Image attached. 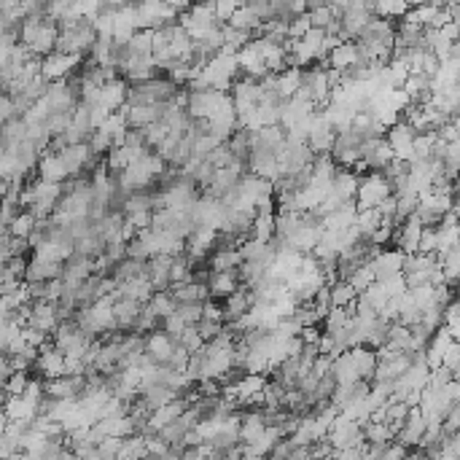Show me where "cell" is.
Returning <instances> with one entry per match:
<instances>
[{"instance_id":"cell-19","label":"cell","mask_w":460,"mask_h":460,"mask_svg":"<svg viewBox=\"0 0 460 460\" xmlns=\"http://www.w3.org/2000/svg\"><path fill=\"white\" fill-rule=\"evenodd\" d=\"M358 172L353 170H337L334 181H331V194H337L339 202H355V191H358Z\"/></svg>"},{"instance_id":"cell-37","label":"cell","mask_w":460,"mask_h":460,"mask_svg":"<svg viewBox=\"0 0 460 460\" xmlns=\"http://www.w3.org/2000/svg\"><path fill=\"white\" fill-rule=\"evenodd\" d=\"M32 229H35V218H32L30 210H22V213L8 224V234H11L14 240H27L32 234Z\"/></svg>"},{"instance_id":"cell-53","label":"cell","mask_w":460,"mask_h":460,"mask_svg":"<svg viewBox=\"0 0 460 460\" xmlns=\"http://www.w3.org/2000/svg\"><path fill=\"white\" fill-rule=\"evenodd\" d=\"M449 380H455V377H452L447 369L439 366V369H433V371L428 374V388H436V390H439V388H445Z\"/></svg>"},{"instance_id":"cell-26","label":"cell","mask_w":460,"mask_h":460,"mask_svg":"<svg viewBox=\"0 0 460 460\" xmlns=\"http://www.w3.org/2000/svg\"><path fill=\"white\" fill-rule=\"evenodd\" d=\"M234 385H237V407H245L248 401L264 390L267 380H264V374H245L243 380H237Z\"/></svg>"},{"instance_id":"cell-43","label":"cell","mask_w":460,"mask_h":460,"mask_svg":"<svg viewBox=\"0 0 460 460\" xmlns=\"http://www.w3.org/2000/svg\"><path fill=\"white\" fill-rule=\"evenodd\" d=\"M207 165L213 170H224V167H229L231 162H234V156H231V151L226 148V143H221L218 148H213V151L207 153V159H205Z\"/></svg>"},{"instance_id":"cell-10","label":"cell","mask_w":460,"mask_h":460,"mask_svg":"<svg viewBox=\"0 0 460 460\" xmlns=\"http://www.w3.org/2000/svg\"><path fill=\"white\" fill-rule=\"evenodd\" d=\"M420 234H423V224L417 215H409L404 218L396 231H393V240H399V250L404 256H414L417 253V243H420Z\"/></svg>"},{"instance_id":"cell-48","label":"cell","mask_w":460,"mask_h":460,"mask_svg":"<svg viewBox=\"0 0 460 460\" xmlns=\"http://www.w3.org/2000/svg\"><path fill=\"white\" fill-rule=\"evenodd\" d=\"M202 321L224 326V305H218V302H213V299H207V302L202 305Z\"/></svg>"},{"instance_id":"cell-25","label":"cell","mask_w":460,"mask_h":460,"mask_svg":"<svg viewBox=\"0 0 460 460\" xmlns=\"http://www.w3.org/2000/svg\"><path fill=\"white\" fill-rule=\"evenodd\" d=\"M412 6L407 0H380V3H371V16L385 19V22H396L407 14Z\"/></svg>"},{"instance_id":"cell-35","label":"cell","mask_w":460,"mask_h":460,"mask_svg":"<svg viewBox=\"0 0 460 460\" xmlns=\"http://www.w3.org/2000/svg\"><path fill=\"white\" fill-rule=\"evenodd\" d=\"M380 226H383V218H380L377 210H358V215H355V229H358V234L364 240H369Z\"/></svg>"},{"instance_id":"cell-28","label":"cell","mask_w":460,"mask_h":460,"mask_svg":"<svg viewBox=\"0 0 460 460\" xmlns=\"http://www.w3.org/2000/svg\"><path fill=\"white\" fill-rule=\"evenodd\" d=\"M250 240L269 245L275 240V215H253L250 224Z\"/></svg>"},{"instance_id":"cell-14","label":"cell","mask_w":460,"mask_h":460,"mask_svg":"<svg viewBox=\"0 0 460 460\" xmlns=\"http://www.w3.org/2000/svg\"><path fill=\"white\" fill-rule=\"evenodd\" d=\"M167 291L175 305H205L207 296H210L207 286L202 280H189V283H181V286H170Z\"/></svg>"},{"instance_id":"cell-11","label":"cell","mask_w":460,"mask_h":460,"mask_svg":"<svg viewBox=\"0 0 460 460\" xmlns=\"http://www.w3.org/2000/svg\"><path fill=\"white\" fill-rule=\"evenodd\" d=\"M369 267L374 272V280L396 277L401 275V267H404V253L401 250H377V256L369 259Z\"/></svg>"},{"instance_id":"cell-55","label":"cell","mask_w":460,"mask_h":460,"mask_svg":"<svg viewBox=\"0 0 460 460\" xmlns=\"http://www.w3.org/2000/svg\"><path fill=\"white\" fill-rule=\"evenodd\" d=\"M321 328L318 326H305L302 331H299V339H302V345H318V339H321Z\"/></svg>"},{"instance_id":"cell-1","label":"cell","mask_w":460,"mask_h":460,"mask_svg":"<svg viewBox=\"0 0 460 460\" xmlns=\"http://www.w3.org/2000/svg\"><path fill=\"white\" fill-rule=\"evenodd\" d=\"M390 184L383 178V172H369L358 181V191H355V207L358 210H374L380 202L390 197Z\"/></svg>"},{"instance_id":"cell-2","label":"cell","mask_w":460,"mask_h":460,"mask_svg":"<svg viewBox=\"0 0 460 460\" xmlns=\"http://www.w3.org/2000/svg\"><path fill=\"white\" fill-rule=\"evenodd\" d=\"M412 140H414V129L407 122H396L393 127L385 129V143L390 146V153H393L396 162H404V165H412L414 162Z\"/></svg>"},{"instance_id":"cell-49","label":"cell","mask_w":460,"mask_h":460,"mask_svg":"<svg viewBox=\"0 0 460 460\" xmlns=\"http://www.w3.org/2000/svg\"><path fill=\"white\" fill-rule=\"evenodd\" d=\"M151 210H143V213H132V215H124L127 218V224L135 229V234L143 229H151Z\"/></svg>"},{"instance_id":"cell-7","label":"cell","mask_w":460,"mask_h":460,"mask_svg":"<svg viewBox=\"0 0 460 460\" xmlns=\"http://www.w3.org/2000/svg\"><path fill=\"white\" fill-rule=\"evenodd\" d=\"M175 345H178V342L172 337H167L165 331H151V334L143 337V353L148 355L156 366H167Z\"/></svg>"},{"instance_id":"cell-36","label":"cell","mask_w":460,"mask_h":460,"mask_svg":"<svg viewBox=\"0 0 460 460\" xmlns=\"http://www.w3.org/2000/svg\"><path fill=\"white\" fill-rule=\"evenodd\" d=\"M103 165H106L108 172L116 178V175H122L124 170L132 165V159H129V151L122 146V148H110V151L106 153V162H103Z\"/></svg>"},{"instance_id":"cell-50","label":"cell","mask_w":460,"mask_h":460,"mask_svg":"<svg viewBox=\"0 0 460 460\" xmlns=\"http://www.w3.org/2000/svg\"><path fill=\"white\" fill-rule=\"evenodd\" d=\"M184 328H186V323L181 321V318H178L175 312H172L170 318H165V328H162V331H165L167 337H172V339H175V342H178V337L184 334Z\"/></svg>"},{"instance_id":"cell-9","label":"cell","mask_w":460,"mask_h":460,"mask_svg":"<svg viewBox=\"0 0 460 460\" xmlns=\"http://www.w3.org/2000/svg\"><path fill=\"white\" fill-rule=\"evenodd\" d=\"M60 159H62V165H65V170H68V178H78L84 170L92 167L94 162H97V156H92V151H89L87 143H78V146H68V148H62Z\"/></svg>"},{"instance_id":"cell-15","label":"cell","mask_w":460,"mask_h":460,"mask_svg":"<svg viewBox=\"0 0 460 460\" xmlns=\"http://www.w3.org/2000/svg\"><path fill=\"white\" fill-rule=\"evenodd\" d=\"M358 46H355V41H345V44H339L337 49H331L328 51V57H326V68H331V70H337V73H347V70H353L355 65H358Z\"/></svg>"},{"instance_id":"cell-39","label":"cell","mask_w":460,"mask_h":460,"mask_svg":"<svg viewBox=\"0 0 460 460\" xmlns=\"http://www.w3.org/2000/svg\"><path fill=\"white\" fill-rule=\"evenodd\" d=\"M140 458H148V452H146V442H143V436L135 433V436H129V439H124L122 442L119 460H140Z\"/></svg>"},{"instance_id":"cell-4","label":"cell","mask_w":460,"mask_h":460,"mask_svg":"<svg viewBox=\"0 0 460 460\" xmlns=\"http://www.w3.org/2000/svg\"><path fill=\"white\" fill-rule=\"evenodd\" d=\"M44 396L54 401H78L87 390V380L84 377H54V380H44Z\"/></svg>"},{"instance_id":"cell-23","label":"cell","mask_w":460,"mask_h":460,"mask_svg":"<svg viewBox=\"0 0 460 460\" xmlns=\"http://www.w3.org/2000/svg\"><path fill=\"white\" fill-rule=\"evenodd\" d=\"M347 353L353 358L358 377H361L364 383H371L374 369H377V355H374V350H369V347H353V350H347Z\"/></svg>"},{"instance_id":"cell-30","label":"cell","mask_w":460,"mask_h":460,"mask_svg":"<svg viewBox=\"0 0 460 460\" xmlns=\"http://www.w3.org/2000/svg\"><path fill=\"white\" fill-rule=\"evenodd\" d=\"M358 299V293L350 288V283L347 280H337L334 286H328V305L331 307H350Z\"/></svg>"},{"instance_id":"cell-5","label":"cell","mask_w":460,"mask_h":460,"mask_svg":"<svg viewBox=\"0 0 460 460\" xmlns=\"http://www.w3.org/2000/svg\"><path fill=\"white\" fill-rule=\"evenodd\" d=\"M243 170H245V165L243 162H231L229 167L224 170H215L213 178H210V184L205 186V197H210V200H221L229 189H234L237 186V181L243 178Z\"/></svg>"},{"instance_id":"cell-21","label":"cell","mask_w":460,"mask_h":460,"mask_svg":"<svg viewBox=\"0 0 460 460\" xmlns=\"http://www.w3.org/2000/svg\"><path fill=\"white\" fill-rule=\"evenodd\" d=\"M299 87H302V70L299 68H286L283 73L275 76V94L283 103L291 100L293 94L299 92Z\"/></svg>"},{"instance_id":"cell-32","label":"cell","mask_w":460,"mask_h":460,"mask_svg":"<svg viewBox=\"0 0 460 460\" xmlns=\"http://www.w3.org/2000/svg\"><path fill=\"white\" fill-rule=\"evenodd\" d=\"M153 30H135V35L127 44V57H151Z\"/></svg>"},{"instance_id":"cell-33","label":"cell","mask_w":460,"mask_h":460,"mask_svg":"<svg viewBox=\"0 0 460 460\" xmlns=\"http://www.w3.org/2000/svg\"><path fill=\"white\" fill-rule=\"evenodd\" d=\"M361 433H364V445H390L393 442V430L385 423H366V426H361Z\"/></svg>"},{"instance_id":"cell-22","label":"cell","mask_w":460,"mask_h":460,"mask_svg":"<svg viewBox=\"0 0 460 460\" xmlns=\"http://www.w3.org/2000/svg\"><path fill=\"white\" fill-rule=\"evenodd\" d=\"M143 312V305L140 302H132V299H116L113 302V318H116V328H132L138 315Z\"/></svg>"},{"instance_id":"cell-51","label":"cell","mask_w":460,"mask_h":460,"mask_svg":"<svg viewBox=\"0 0 460 460\" xmlns=\"http://www.w3.org/2000/svg\"><path fill=\"white\" fill-rule=\"evenodd\" d=\"M11 119H19L14 110V100H11L8 94H0V127L8 124Z\"/></svg>"},{"instance_id":"cell-24","label":"cell","mask_w":460,"mask_h":460,"mask_svg":"<svg viewBox=\"0 0 460 460\" xmlns=\"http://www.w3.org/2000/svg\"><path fill=\"white\" fill-rule=\"evenodd\" d=\"M32 366L38 369L46 380H54V377H62V369H65V355L60 350H49V353H38L35 364Z\"/></svg>"},{"instance_id":"cell-41","label":"cell","mask_w":460,"mask_h":460,"mask_svg":"<svg viewBox=\"0 0 460 460\" xmlns=\"http://www.w3.org/2000/svg\"><path fill=\"white\" fill-rule=\"evenodd\" d=\"M178 345L184 347L186 353L189 355H194V353H202V347H205V342H202V337L197 334V326H186L184 328V334L178 337Z\"/></svg>"},{"instance_id":"cell-13","label":"cell","mask_w":460,"mask_h":460,"mask_svg":"<svg viewBox=\"0 0 460 460\" xmlns=\"http://www.w3.org/2000/svg\"><path fill=\"white\" fill-rule=\"evenodd\" d=\"M127 97H129L127 81H124V78H113V81H108L106 87L100 89L97 106H103L108 113H116V110H122V108L127 106Z\"/></svg>"},{"instance_id":"cell-47","label":"cell","mask_w":460,"mask_h":460,"mask_svg":"<svg viewBox=\"0 0 460 460\" xmlns=\"http://www.w3.org/2000/svg\"><path fill=\"white\" fill-rule=\"evenodd\" d=\"M175 315L186 323V326H197L202 321V305H178Z\"/></svg>"},{"instance_id":"cell-31","label":"cell","mask_w":460,"mask_h":460,"mask_svg":"<svg viewBox=\"0 0 460 460\" xmlns=\"http://www.w3.org/2000/svg\"><path fill=\"white\" fill-rule=\"evenodd\" d=\"M229 27H234V30H243V32H259L261 30V19L248 6H240L237 11H234V16L229 19Z\"/></svg>"},{"instance_id":"cell-3","label":"cell","mask_w":460,"mask_h":460,"mask_svg":"<svg viewBox=\"0 0 460 460\" xmlns=\"http://www.w3.org/2000/svg\"><path fill=\"white\" fill-rule=\"evenodd\" d=\"M81 60H84L81 54H60V51H54V54H49V57L41 60V78L46 84L68 81V76L81 65Z\"/></svg>"},{"instance_id":"cell-18","label":"cell","mask_w":460,"mask_h":460,"mask_svg":"<svg viewBox=\"0 0 460 460\" xmlns=\"http://www.w3.org/2000/svg\"><path fill=\"white\" fill-rule=\"evenodd\" d=\"M207 293L215 296V299H226L234 291H240V277H237V269L234 272H210L207 275Z\"/></svg>"},{"instance_id":"cell-42","label":"cell","mask_w":460,"mask_h":460,"mask_svg":"<svg viewBox=\"0 0 460 460\" xmlns=\"http://www.w3.org/2000/svg\"><path fill=\"white\" fill-rule=\"evenodd\" d=\"M122 442H124V439H113V436L103 439L100 445L94 447L97 458H100V460H119V452H122Z\"/></svg>"},{"instance_id":"cell-45","label":"cell","mask_w":460,"mask_h":460,"mask_svg":"<svg viewBox=\"0 0 460 460\" xmlns=\"http://www.w3.org/2000/svg\"><path fill=\"white\" fill-rule=\"evenodd\" d=\"M442 369H447V371L458 380V369H460V345L458 342H452V345L447 347V353L442 355Z\"/></svg>"},{"instance_id":"cell-27","label":"cell","mask_w":460,"mask_h":460,"mask_svg":"<svg viewBox=\"0 0 460 460\" xmlns=\"http://www.w3.org/2000/svg\"><path fill=\"white\" fill-rule=\"evenodd\" d=\"M243 264L237 248H218L210 256V272H234Z\"/></svg>"},{"instance_id":"cell-8","label":"cell","mask_w":460,"mask_h":460,"mask_svg":"<svg viewBox=\"0 0 460 460\" xmlns=\"http://www.w3.org/2000/svg\"><path fill=\"white\" fill-rule=\"evenodd\" d=\"M423 433H426V420H423V414L417 407H412L409 412H407V420H404V426L396 430V436H393V442L401 447H407V449H417L420 445V439H423Z\"/></svg>"},{"instance_id":"cell-6","label":"cell","mask_w":460,"mask_h":460,"mask_svg":"<svg viewBox=\"0 0 460 460\" xmlns=\"http://www.w3.org/2000/svg\"><path fill=\"white\" fill-rule=\"evenodd\" d=\"M25 326H30V328H35V331H41V334L51 337L54 328L60 326L57 305H54V302H32L30 312H27V318H25Z\"/></svg>"},{"instance_id":"cell-54","label":"cell","mask_w":460,"mask_h":460,"mask_svg":"<svg viewBox=\"0 0 460 460\" xmlns=\"http://www.w3.org/2000/svg\"><path fill=\"white\" fill-rule=\"evenodd\" d=\"M108 116H110V113H108L103 106H89V127H92V132H97V129L106 124Z\"/></svg>"},{"instance_id":"cell-52","label":"cell","mask_w":460,"mask_h":460,"mask_svg":"<svg viewBox=\"0 0 460 460\" xmlns=\"http://www.w3.org/2000/svg\"><path fill=\"white\" fill-rule=\"evenodd\" d=\"M221 331H224V326H218V323H205V321L197 323V334L202 337V342H205V345H207L210 339L218 337Z\"/></svg>"},{"instance_id":"cell-34","label":"cell","mask_w":460,"mask_h":460,"mask_svg":"<svg viewBox=\"0 0 460 460\" xmlns=\"http://www.w3.org/2000/svg\"><path fill=\"white\" fill-rule=\"evenodd\" d=\"M347 321H350L347 309H342V307H331V309H328V315L323 318V323H326L323 334H328V337H339V334L347 328Z\"/></svg>"},{"instance_id":"cell-46","label":"cell","mask_w":460,"mask_h":460,"mask_svg":"<svg viewBox=\"0 0 460 460\" xmlns=\"http://www.w3.org/2000/svg\"><path fill=\"white\" fill-rule=\"evenodd\" d=\"M417 253H420V256H436V229L423 226L420 243H417Z\"/></svg>"},{"instance_id":"cell-38","label":"cell","mask_w":460,"mask_h":460,"mask_svg":"<svg viewBox=\"0 0 460 460\" xmlns=\"http://www.w3.org/2000/svg\"><path fill=\"white\" fill-rule=\"evenodd\" d=\"M345 280H347V283H350V288H353V291L358 293V296H361V293L366 291L369 286L374 283V272H371V267H369V261H366V264L355 267L353 272L345 277Z\"/></svg>"},{"instance_id":"cell-29","label":"cell","mask_w":460,"mask_h":460,"mask_svg":"<svg viewBox=\"0 0 460 460\" xmlns=\"http://www.w3.org/2000/svg\"><path fill=\"white\" fill-rule=\"evenodd\" d=\"M146 307H148V312H151L156 321H165V318H170L172 312H175V302H172V296H170V291H153V296L146 302Z\"/></svg>"},{"instance_id":"cell-12","label":"cell","mask_w":460,"mask_h":460,"mask_svg":"<svg viewBox=\"0 0 460 460\" xmlns=\"http://www.w3.org/2000/svg\"><path fill=\"white\" fill-rule=\"evenodd\" d=\"M35 170H38V181H44V184H60L62 186L65 181H68V170H65V165H62L60 153L44 151L41 156H38Z\"/></svg>"},{"instance_id":"cell-16","label":"cell","mask_w":460,"mask_h":460,"mask_svg":"<svg viewBox=\"0 0 460 460\" xmlns=\"http://www.w3.org/2000/svg\"><path fill=\"white\" fill-rule=\"evenodd\" d=\"M151 296H153V288L151 283H148V277H146V272H143V275L132 277V280H124L122 286L116 288V293H113V302L116 299H132V302L146 305Z\"/></svg>"},{"instance_id":"cell-17","label":"cell","mask_w":460,"mask_h":460,"mask_svg":"<svg viewBox=\"0 0 460 460\" xmlns=\"http://www.w3.org/2000/svg\"><path fill=\"white\" fill-rule=\"evenodd\" d=\"M218 245V234L210 229H194L189 237H186V248L184 253L189 259H205L213 248Z\"/></svg>"},{"instance_id":"cell-20","label":"cell","mask_w":460,"mask_h":460,"mask_svg":"<svg viewBox=\"0 0 460 460\" xmlns=\"http://www.w3.org/2000/svg\"><path fill=\"white\" fill-rule=\"evenodd\" d=\"M250 307H253V296H250L248 288L234 291L231 296H226V302H224V323L240 321V318L245 315Z\"/></svg>"},{"instance_id":"cell-44","label":"cell","mask_w":460,"mask_h":460,"mask_svg":"<svg viewBox=\"0 0 460 460\" xmlns=\"http://www.w3.org/2000/svg\"><path fill=\"white\" fill-rule=\"evenodd\" d=\"M240 6L234 3V0H218L213 3V16H215V25H229V19L234 16Z\"/></svg>"},{"instance_id":"cell-40","label":"cell","mask_w":460,"mask_h":460,"mask_svg":"<svg viewBox=\"0 0 460 460\" xmlns=\"http://www.w3.org/2000/svg\"><path fill=\"white\" fill-rule=\"evenodd\" d=\"M27 385H30L27 371H11V374L6 377V383H3V390H6L8 399H16V396H22V393L27 390Z\"/></svg>"}]
</instances>
